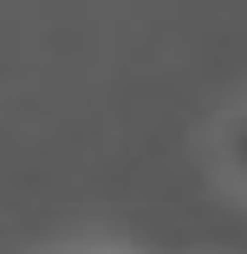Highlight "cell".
Instances as JSON below:
<instances>
[{
  "mask_svg": "<svg viewBox=\"0 0 247 254\" xmlns=\"http://www.w3.org/2000/svg\"><path fill=\"white\" fill-rule=\"evenodd\" d=\"M221 170H228V176L247 189V105H241V111L221 124Z\"/></svg>",
  "mask_w": 247,
  "mask_h": 254,
  "instance_id": "6da1fadb",
  "label": "cell"
}]
</instances>
